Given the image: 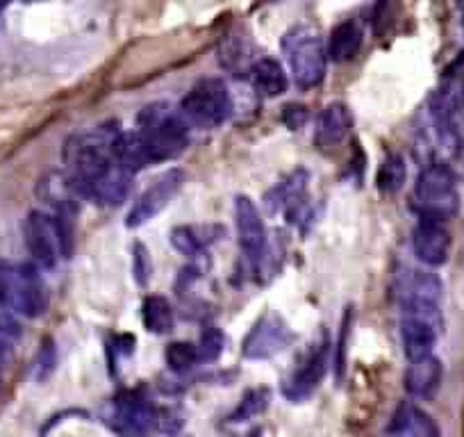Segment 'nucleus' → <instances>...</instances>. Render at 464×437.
<instances>
[{
    "label": "nucleus",
    "mask_w": 464,
    "mask_h": 437,
    "mask_svg": "<svg viewBox=\"0 0 464 437\" xmlns=\"http://www.w3.org/2000/svg\"><path fill=\"white\" fill-rule=\"evenodd\" d=\"M399 303L403 306H440L441 280L432 271H408L396 285Z\"/></svg>",
    "instance_id": "nucleus-16"
},
{
    "label": "nucleus",
    "mask_w": 464,
    "mask_h": 437,
    "mask_svg": "<svg viewBox=\"0 0 464 437\" xmlns=\"http://www.w3.org/2000/svg\"><path fill=\"white\" fill-rule=\"evenodd\" d=\"M114 422L116 431L128 437H144L149 435L150 428L158 423V413L146 399L137 394H126L114 405Z\"/></svg>",
    "instance_id": "nucleus-13"
},
{
    "label": "nucleus",
    "mask_w": 464,
    "mask_h": 437,
    "mask_svg": "<svg viewBox=\"0 0 464 437\" xmlns=\"http://www.w3.org/2000/svg\"><path fill=\"white\" fill-rule=\"evenodd\" d=\"M353 131V112L346 102H330L324 107V112L316 117L314 141L321 151H333L346 141Z\"/></svg>",
    "instance_id": "nucleus-12"
},
{
    "label": "nucleus",
    "mask_w": 464,
    "mask_h": 437,
    "mask_svg": "<svg viewBox=\"0 0 464 437\" xmlns=\"http://www.w3.org/2000/svg\"><path fill=\"white\" fill-rule=\"evenodd\" d=\"M251 75L253 84H256V89L262 96L276 98L287 92V73H285L283 64L278 60H274V57H262V60H257Z\"/></svg>",
    "instance_id": "nucleus-22"
},
{
    "label": "nucleus",
    "mask_w": 464,
    "mask_h": 437,
    "mask_svg": "<svg viewBox=\"0 0 464 437\" xmlns=\"http://www.w3.org/2000/svg\"><path fill=\"white\" fill-rule=\"evenodd\" d=\"M5 351H10V349L0 346V374H3V367H5Z\"/></svg>",
    "instance_id": "nucleus-34"
},
{
    "label": "nucleus",
    "mask_w": 464,
    "mask_h": 437,
    "mask_svg": "<svg viewBox=\"0 0 464 437\" xmlns=\"http://www.w3.org/2000/svg\"><path fill=\"white\" fill-rule=\"evenodd\" d=\"M53 363H55V351H53V345H46V349L39 354V363H37V376L44 378L46 374H51Z\"/></svg>",
    "instance_id": "nucleus-33"
},
{
    "label": "nucleus",
    "mask_w": 464,
    "mask_h": 437,
    "mask_svg": "<svg viewBox=\"0 0 464 437\" xmlns=\"http://www.w3.org/2000/svg\"><path fill=\"white\" fill-rule=\"evenodd\" d=\"M164 355H167L169 369L176 374L189 372V369L196 367V363H200L196 345H191V342H171Z\"/></svg>",
    "instance_id": "nucleus-27"
},
{
    "label": "nucleus",
    "mask_w": 464,
    "mask_h": 437,
    "mask_svg": "<svg viewBox=\"0 0 464 437\" xmlns=\"http://www.w3.org/2000/svg\"><path fill=\"white\" fill-rule=\"evenodd\" d=\"M221 62L235 73H242V71H253L257 60H253V46H248L244 37H232L223 44Z\"/></svg>",
    "instance_id": "nucleus-26"
},
{
    "label": "nucleus",
    "mask_w": 464,
    "mask_h": 437,
    "mask_svg": "<svg viewBox=\"0 0 464 437\" xmlns=\"http://www.w3.org/2000/svg\"><path fill=\"white\" fill-rule=\"evenodd\" d=\"M0 306L24 316H39L46 310V287L37 267L0 257Z\"/></svg>",
    "instance_id": "nucleus-2"
},
{
    "label": "nucleus",
    "mask_w": 464,
    "mask_h": 437,
    "mask_svg": "<svg viewBox=\"0 0 464 437\" xmlns=\"http://www.w3.org/2000/svg\"><path fill=\"white\" fill-rule=\"evenodd\" d=\"M307 180H310V173L298 169L269 194L271 205L280 209L289 221H296L298 212H303V208H305L303 199H307Z\"/></svg>",
    "instance_id": "nucleus-18"
},
{
    "label": "nucleus",
    "mask_w": 464,
    "mask_h": 437,
    "mask_svg": "<svg viewBox=\"0 0 464 437\" xmlns=\"http://www.w3.org/2000/svg\"><path fill=\"white\" fill-rule=\"evenodd\" d=\"M137 135L150 164L178 158L189 144V123L169 102H153L137 117Z\"/></svg>",
    "instance_id": "nucleus-1"
},
{
    "label": "nucleus",
    "mask_w": 464,
    "mask_h": 437,
    "mask_svg": "<svg viewBox=\"0 0 464 437\" xmlns=\"http://www.w3.org/2000/svg\"><path fill=\"white\" fill-rule=\"evenodd\" d=\"M141 319L146 331L153 335H167L173 331V307L164 296H146L141 306Z\"/></svg>",
    "instance_id": "nucleus-24"
},
{
    "label": "nucleus",
    "mask_w": 464,
    "mask_h": 437,
    "mask_svg": "<svg viewBox=\"0 0 464 437\" xmlns=\"http://www.w3.org/2000/svg\"><path fill=\"white\" fill-rule=\"evenodd\" d=\"M235 226L244 256L253 262H260L266 248V228L260 208L248 196H237L235 200Z\"/></svg>",
    "instance_id": "nucleus-10"
},
{
    "label": "nucleus",
    "mask_w": 464,
    "mask_h": 437,
    "mask_svg": "<svg viewBox=\"0 0 464 437\" xmlns=\"http://www.w3.org/2000/svg\"><path fill=\"white\" fill-rule=\"evenodd\" d=\"M196 351H198L200 363H209V360H217L223 351V333L218 331L217 325H208L203 333H200L198 342H196Z\"/></svg>",
    "instance_id": "nucleus-28"
},
{
    "label": "nucleus",
    "mask_w": 464,
    "mask_h": 437,
    "mask_svg": "<svg viewBox=\"0 0 464 437\" xmlns=\"http://www.w3.org/2000/svg\"><path fill=\"white\" fill-rule=\"evenodd\" d=\"M135 262H137V278L140 283H146L149 280V253H146V247L137 244L135 248Z\"/></svg>",
    "instance_id": "nucleus-32"
},
{
    "label": "nucleus",
    "mask_w": 464,
    "mask_h": 437,
    "mask_svg": "<svg viewBox=\"0 0 464 437\" xmlns=\"http://www.w3.org/2000/svg\"><path fill=\"white\" fill-rule=\"evenodd\" d=\"M110 149H111V155H114L116 164L126 169L128 173H132V176H135L137 171H141V169L150 167V160L149 155H146L137 132L114 131V135H111V141H110Z\"/></svg>",
    "instance_id": "nucleus-19"
},
{
    "label": "nucleus",
    "mask_w": 464,
    "mask_h": 437,
    "mask_svg": "<svg viewBox=\"0 0 464 437\" xmlns=\"http://www.w3.org/2000/svg\"><path fill=\"white\" fill-rule=\"evenodd\" d=\"M265 408H266L265 392H251V394L242 401V405L235 410V414H232L230 419L232 422H248V419L257 417V414H260Z\"/></svg>",
    "instance_id": "nucleus-29"
},
{
    "label": "nucleus",
    "mask_w": 464,
    "mask_h": 437,
    "mask_svg": "<svg viewBox=\"0 0 464 437\" xmlns=\"http://www.w3.org/2000/svg\"><path fill=\"white\" fill-rule=\"evenodd\" d=\"M464 110V80L462 78H450L441 84L435 92L430 102V112L435 117L437 126L449 121L450 117Z\"/></svg>",
    "instance_id": "nucleus-21"
},
{
    "label": "nucleus",
    "mask_w": 464,
    "mask_h": 437,
    "mask_svg": "<svg viewBox=\"0 0 464 437\" xmlns=\"http://www.w3.org/2000/svg\"><path fill=\"white\" fill-rule=\"evenodd\" d=\"M441 378H444V367L437 355H426V358L410 360L408 372H405V392L412 399L428 401L440 392Z\"/></svg>",
    "instance_id": "nucleus-15"
},
{
    "label": "nucleus",
    "mask_w": 464,
    "mask_h": 437,
    "mask_svg": "<svg viewBox=\"0 0 464 437\" xmlns=\"http://www.w3.org/2000/svg\"><path fill=\"white\" fill-rule=\"evenodd\" d=\"M283 53L287 55L289 71L301 89H312L324 83L328 51L324 39L305 25H296L283 37Z\"/></svg>",
    "instance_id": "nucleus-4"
},
{
    "label": "nucleus",
    "mask_w": 464,
    "mask_h": 437,
    "mask_svg": "<svg viewBox=\"0 0 464 437\" xmlns=\"http://www.w3.org/2000/svg\"><path fill=\"white\" fill-rule=\"evenodd\" d=\"M462 28H464V19H462Z\"/></svg>",
    "instance_id": "nucleus-35"
},
{
    "label": "nucleus",
    "mask_w": 464,
    "mask_h": 437,
    "mask_svg": "<svg viewBox=\"0 0 464 437\" xmlns=\"http://www.w3.org/2000/svg\"><path fill=\"white\" fill-rule=\"evenodd\" d=\"M440 132L446 141L464 149V110H459V112L455 114V117H450L446 123H441Z\"/></svg>",
    "instance_id": "nucleus-30"
},
{
    "label": "nucleus",
    "mask_w": 464,
    "mask_h": 437,
    "mask_svg": "<svg viewBox=\"0 0 464 437\" xmlns=\"http://www.w3.org/2000/svg\"><path fill=\"white\" fill-rule=\"evenodd\" d=\"M412 205L419 217L449 221L459 209V194L455 176L444 164H430L417 178L412 194Z\"/></svg>",
    "instance_id": "nucleus-3"
},
{
    "label": "nucleus",
    "mask_w": 464,
    "mask_h": 437,
    "mask_svg": "<svg viewBox=\"0 0 464 437\" xmlns=\"http://www.w3.org/2000/svg\"><path fill=\"white\" fill-rule=\"evenodd\" d=\"M325 354H328V346L316 345L314 349L310 351V355L294 369V374L283 385V394L287 396V399L305 401L307 396H312V392L319 387L321 378H324Z\"/></svg>",
    "instance_id": "nucleus-14"
},
{
    "label": "nucleus",
    "mask_w": 464,
    "mask_h": 437,
    "mask_svg": "<svg viewBox=\"0 0 464 437\" xmlns=\"http://www.w3.org/2000/svg\"><path fill=\"white\" fill-rule=\"evenodd\" d=\"M24 238L34 265L42 267V269H53L57 260L64 257L60 226H57L53 214L33 209L24 224Z\"/></svg>",
    "instance_id": "nucleus-7"
},
{
    "label": "nucleus",
    "mask_w": 464,
    "mask_h": 437,
    "mask_svg": "<svg viewBox=\"0 0 464 437\" xmlns=\"http://www.w3.org/2000/svg\"><path fill=\"white\" fill-rule=\"evenodd\" d=\"M401 340L410 360L432 355L441 328L440 306H403L401 307Z\"/></svg>",
    "instance_id": "nucleus-6"
},
{
    "label": "nucleus",
    "mask_w": 464,
    "mask_h": 437,
    "mask_svg": "<svg viewBox=\"0 0 464 437\" xmlns=\"http://www.w3.org/2000/svg\"><path fill=\"white\" fill-rule=\"evenodd\" d=\"M182 180H185V173L180 169H171V171L162 173L158 180H153V185L132 203L130 212H128V226L140 228V226L149 224L150 218L158 217L171 203L173 196L180 191Z\"/></svg>",
    "instance_id": "nucleus-9"
},
{
    "label": "nucleus",
    "mask_w": 464,
    "mask_h": 437,
    "mask_svg": "<svg viewBox=\"0 0 464 437\" xmlns=\"http://www.w3.org/2000/svg\"><path fill=\"white\" fill-rule=\"evenodd\" d=\"M362 48V28L355 21H343V24L334 25L328 39V57L333 62H348L358 55Z\"/></svg>",
    "instance_id": "nucleus-20"
},
{
    "label": "nucleus",
    "mask_w": 464,
    "mask_h": 437,
    "mask_svg": "<svg viewBox=\"0 0 464 437\" xmlns=\"http://www.w3.org/2000/svg\"><path fill=\"white\" fill-rule=\"evenodd\" d=\"M21 324L14 319V315H7L3 312L0 315V346H5V349H12L16 340L21 337Z\"/></svg>",
    "instance_id": "nucleus-31"
},
{
    "label": "nucleus",
    "mask_w": 464,
    "mask_h": 437,
    "mask_svg": "<svg viewBox=\"0 0 464 437\" xmlns=\"http://www.w3.org/2000/svg\"><path fill=\"white\" fill-rule=\"evenodd\" d=\"M212 242V230L205 228V226H180V228H173L171 233L173 248L187 257L205 256V251H208Z\"/></svg>",
    "instance_id": "nucleus-23"
},
{
    "label": "nucleus",
    "mask_w": 464,
    "mask_h": 437,
    "mask_svg": "<svg viewBox=\"0 0 464 437\" xmlns=\"http://www.w3.org/2000/svg\"><path fill=\"white\" fill-rule=\"evenodd\" d=\"M450 244H453V239H450V233L444 221L419 217L417 226L412 230V248L423 265H444L449 260Z\"/></svg>",
    "instance_id": "nucleus-11"
},
{
    "label": "nucleus",
    "mask_w": 464,
    "mask_h": 437,
    "mask_svg": "<svg viewBox=\"0 0 464 437\" xmlns=\"http://www.w3.org/2000/svg\"><path fill=\"white\" fill-rule=\"evenodd\" d=\"M405 176H408V167H405V160L399 153H390L382 160L381 169H378L376 185L382 194H394L403 187Z\"/></svg>",
    "instance_id": "nucleus-25"
},
{
    "label": "nucleus",
    "mask_w": 464,
    "mask_h": 437,
    "mask_svg": "<svg viewBox=\"0 0 464 437\" xmlns=\"http://www.w3.org/2000/svg\"><path fill=\"white\" fill-rule=\"evenodd\" d=\"M292 340L287 321L278 312L266 310L244 337L242 354L246 360H269L287 349Z\"/></svg>",
    "instance_id": "nucleus-8"
},
{
    "label": "nucleus",
    "mask_w": 464,
    "mask_h": 437,
    "mask_svg": "<svg viewBox=\"0 0 464 437\" xmlns=\"http://www.w3.org/2000/svg\"><path fill=\"white\" fill-rule=\"evenodd\" d=\"M387 432L392 437H441L435 419L414 403H403L396 410Z\"/></svg>",
    "instance_id": "nucleus-17"
},
{
    "label": "nucleus",
    "mask_w": 464,
    "mask_h": 437,
    "mask_svg": "<svg viewBox=\"0 0 464 437\" xmlns=\"http://www.w3.org/2000/svg\"><path fill=\"white\" fill-rule=\"evenodd\" d=\"M230 110V92H227L226 83L218 78L198 80L180 105V112L187 119V123H196V126L205 128L218 126V123L226 121Z\"/></svg>",
    "instance_id": "nucleus-5"
}]
</instances>
